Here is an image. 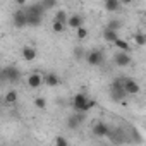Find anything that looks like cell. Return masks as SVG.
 <instances>
[{"label":"cell","instance_id":"1","mask_svg":"<svg viewBox=\"0 0 146 146\" xmlns=\"http://www.w3.org/2000/svg\"><path fill=\"white\" fill-rule=\"evenodd\" d=\"M12 24H14V28H17V29L26 28V11H24V7H23V9H17V11L14 12V16H12Z\"/></svg>","mask_w":146,"mask_h":146},{"label":"cell","instance_id":"2","mask_svg":"<svg viewBox=\"0 0 146 146\" xmlns=\"http://www.w3.org/2000/svg\"><path fill=\"white\" fill-rule=\"evenodd\" d=\"M2 74H4L5 79L11 81V83H17V81L21 79V70H19L16 65H9V67H5Z\"/></svg>","mask_w":146,"mask_h":146},{"label":"cell","instance_id":"3","mask_svg":"<svg viewBox=\"0 0 146 146\" xmlns=\"http://www.w3.org/2000/svg\"><path fill=\"white\" fill-rule=\"evenodd\" d=\"M86 62H88L90 65H93V67H98V65H102V62H103V53H102L100 50H91V52L86 53Z\"/></svg>","mask_w":146,"mask_h":146},{"label":"cell","instance_id":"4","mask_svg":"<svg viewBox=\"0 0 146 146\" xmlns=\"http://www.w3.org/2000/svg\"><path fill=\"white\" fill-rule=\"evenodd\" d=\"M26 83H28V88L38 90V88L43 84V76L40 74V72H31V74L26 78Z\"/></svg>","mask_w":146,"mask_h":146},{"label":"cell","instance_id":"5","mask_svg":"<svg viewBox=\"0 0 146 146\" xmlns=\"http://www.w3.org/2000/svg\"><path fill=\"white\" fill-rule=\"evenodd\" d=\"M122 88H124L125 95H137V93L141 91V86H139L137 81H134V79H125V81H122Z\"/></svg>","mask_w":146,"mask_h":146},{"label":"cell","instance_id":"6","mask_svg":"<svg viewBox=\"0 0 146 146\" xmlns=\"http://www.w3.org/2000/svg\"><path fill=\"white\" fill-rule=\"evenodd\" d=\"M110 96H112V100H113V102H122V100H124L125 91H124V88H122V83H120V81H115V83H113L112 91H110Z\"/></svg>","mask_w":146,"mask_h":146},{"label":"cell","instance_id":"7","mask_svg":"<svg viewBox=\"0 0 146 146\" xmlns=\"http://www.w3.org/2000/svg\"><path fill=\"white\" fill-rule=\"evenodd\" d=\"M21 57H23V60H26V62H33V60H36V57H38V50H36L35 46H31V45H26V46H23V50H21Z\"/></svg>","mask_w":146,"mask_h":146},{"label":"cell","instance_id":"8","mask_svg":"<svg viewBox=\"0 0 146 146\" xmlns=\"http://www.w3.org/2000/svg\"><path fill=\"white\" fill-rule=\"evenodd\" d=\"M91 132H93L96 137H107V136H110V127H108L105 122H96V124L93 125Z\"/></svg>","mask_w":146,"mask_h":146},{"label":"cell","instance_id":"9","mask_svg":"<svg viewBox=\"0 0 146 146\" xmlns=\"http://www.w3.org/2000/svg\"><path fill=\"white\" fill-rule=\"evenodd\" d=\"M86 102H88V96L84 93H78V95H74V98H72V108L76 112H83Z\"/></svg>","mask_w":146,"mask_h":146},{"label":"cell","instance_id":"10","mask_svg":"<svg viewBox=\"0 0 146 146\" xmlns=\"http://www.w3.org/2000/svg\"><path fill=\"white\" fill-rule=\"evenodd\" d=\"M113 60H115V64L119 67H127V65L132 64V58H131L129 52H119V53H115V58Z\"/></svg>","mask_w":146,"mask_h":146},{"label":"cell","instance_id":"11","mask_svg":"<svg viewBox=\"0 0 146 146\" xmlns=\"http://www.w3.org/2000/svg\"><path fill=\"white\" fill-rule=\"evenodd\" d=\"M67 28L70 29H78L79 26H83V17L79 14H72V16H67V23H65Z\"/></svg>","mask_w":146,"mask_h":146},{"label":"cell","instance_id":"12","mask_svg":"<svg viewBox=\"0 0 146 146\" xmlns=\"http://www.w3.org/2000/svg\"><path fill=\"white\" fill-rule=\"evenodd\" d=\"M43 84H46L48 88H55L60 84V78L57 74H53V72H50V74H45L43 76Z\"/></svg>","mask_w":146,"mask_h":146},{"label":"cell","instance_id":"13","mask_svg":"<svg viewBox=\"0 0 146 146\" xmlns=\"http://www.w3.org/2000/svg\"><path fill=\"white\" fill-rule=\"evenodd\" d=\"M26 26H31V28H38V26H41V16H36V14H29V12H26Z\"/></svg>","mask_w":146,"mask_h":146},{"label":"cell","instance_id":"14","mask_svg":"<svg viewBox=\"0 0 146 146\" xmlns=\"http://www.w3.org/2000/svg\"><path fill=\"white\" fill-rule=\"evenodd\" d=\"M17 100H19V95H17L16 90L7 91L5 96H4V103H5V105H14V103H17Z\"/></svg>","mask_w":146,"mask_h":146},{"label":"cell","instance_id":"15","mask_svg":"<svg viewBox=\"0 0 146 146\" xmlns=\"http://www.w3.org/2000/svg\"><path fill=\"white\" fill-rule=\"evenodd\" d=\"M24 11H26V12H29V14H36V16H41V17H43V14L46 12L40 2H38V4H31V5H29L28 9H24Z\"/></svg>","mask_w":146,"mask_h":146},{"label":"cell","instance_id":"16","mask_svg":"<svg viewBox=\"0 0 146 146\" xmlns=\"http://www.w3.org/2000/svg\"><path fill=\"white\" fill-rule=\"evenodd\" d=\"M119 9H120L119 0H105V11L107 12H117Z\"/></svg>","mask_w":146,"mask_h":146},{"label":"cell","instance_id":"17","mask_svg":"<svg viewBox=\"0 0 146 146\" xmlns=\"http://www.w3.org/2000/svg\"><path fill=\"white\" fill-rule=\"evenodd\" d=\"M113 45H115V46H117L120 52H129V50H131V45H129V41H125V40H122V38H115Z\"/></svg>","mask_w":146,"mask_h":146},{"label":"cell","instance_id":"18","mask_svg":"<svg viewBox=\"0 0 146 146\" xmlns=\"http://www.w3.org/2000/svg\"><path fill=\"white\" fill-rule=\"evenodd\" d=\"M103 38H105V41H108V43H113L115 41V38H119V33L117 31H112V29H103Z\"/></svg>","mask_w":146,"mask_h":146},{"label":"cell","instance_id":"19","mask_svg":"<svg viewBox=\"0 0 146 146\" xmlns=\"http://www.w3.org/2000/svg\"><path fill=\"white\" fill-rule=\"evenodd\" d=\"M132 40H134V43L139 46V48H143L144 45H146V35L143 33V31H139V33H136L134 36H132Z\"/></svg>","mask_w":146,"mask_h":146},{"label":"cell","instance_id":"20","mask_svg":"<svg viewBox=\"0 0 146 146\" xmlns=\"http://www.w3.org/2000/svg\"><path fill=\"white\" fill-rule=\"evenodd\" d=\"M52 31H53L55 35H60V33L65 31V24H64V23H58V21L53 19V23H52Z\"/></svg>","mask_w":146,"mask_h":146},{"label":"cell","instance_id":"21","mask_svg":"<svg viewBox=\"0 0 146 146\" xmlns=\"http://www.w3.org/2000/svg\"><path fill=\"white\" fill-rule=\"evenodd\" d=\"M81 120H83V119H79L78 115H72V117H69V119H67V125H69L70 129H76V127L81 124Z\"/></svg>","mask_w":146,"mask_h":146},{"label":"cell","instance_id":"22","mask_svg":"<svg viewBox=\"0 0 146 146\" xmlns=\"http://www.w3.org/2000/svg\"><path fill=\"white\" fill-rule=\"evenodd\" d=\"M55 21H58V23H67V12L64 11V9H58L57 12H55Z\"/></svg>","mask_w":146,"mask_h":146},{"label":"cell","instance_id":"23","mask_svg":"<svg viewBox=\"0 0 146 146\" xmlns=\"http://www.w3.org/2000/svg\"><path fill=\"white\" fill-rule=\"evenodd\" d=\"M76 31V36H78V40H86L88 38V29L84 28V26H79L78 29H74Z\"/></svg>","mask_w":146,"mask_h":146},{"label":"cell","instance_id":"24","mask_svg":"<svg viewBox=\"0 0 146 146\" xmlns=\"http://www.w3.org/2000/svg\"><path fill=\"white\" fill-rule=\"evenodd\" d=\"M35 107H36L38 110H45V108H46V100H45L43 96H36V98H35Z\"/></svg>","mask_w":146,"mask_h":146},{"label":"cell","instance_id":"25","mask_svg":"<svg viewBox=\"0 0 146 146\" xmlns=\"http://www.w3.org/2000/svg\"><path fill=\"white\" fill-rule=\"evenodd\" d=\"M107 29L119 31V29H120V21H117V19H112V21H108V23H107Z\"/></svg>","mask_w":146,"mask_h":146},{"label":"cell","instance_id":"26","mask_svg":"<svg viewBox=\"0 0 146 146\" xmlns=\"http://www.w3.org/2000/svg\"><path fill=\"white\" fill-rule=\"evenodd\" d=\"M40 4L43 5V9H45V11H48V9H53V7L57 5V0H41Z\"/></svg>","mask_w":146,"mask_h":146},{"label":"cell","instance_id":"27","mask_svg":"<svg viewBox=\"0 0 146 146\" xmlns=\"http://www.w3.org/2000/svg\"><path fill=\"white\" fill-rule=\"evenodd\" d=\"M53 144H55V146H67L69 141H67V137H64V136H57V137L53 139Z\"/></svg>","mask_w":146,"mask_h":146},{"label":"cell","instance_id":"28","mask_svg":"<svg viewBox=\"0 0 146 146\" xmlns=\"http://www.w3.org/2000/svg\"><path fill=\"white\" fill-rule=\"evenodd\" d=\"M95 105H96V102H95V100H90V98H88V102H86V105H84V108H83V113L90 112V110H91V108H93Z\"/></svg>","mask_w":146,"mask_h":146},{"label":"cell","instance_id":"29","mask_svg":"<svg viewBox=\"0 0 146 146\" xmlns=\"http://www.w3.org/2000/svg\"><path fill=\"white\" fill-rule=\"evenodd\" d=\"M74 57L81 58V57H83V48H76V52H74Z\"/></svg>","mask_w":146,"mask_h":146},{"label":"cell","instance_id":"30","mask_svg":"<svg viewBox=\"0 0 146 146\" xmlns=\"http://www.w3.org/2000/svg\"><path fill=\"white\" fill-rule=\"evenodd\" d=\"M16 4H17L19 7H24V5H26V0H16Z\"/></svg>","mask_w":146,"mask_h":146},{"label":"cell","instance_id":"31","mask_svg":"<svg viewBox=\"0 0 146 146\" xmlns=\"http://www.w3.org/2000/svg\"><path fill=\"white\" fill-rule=\"evenodd\" d=\"M119 2H120V4H124V5H129V4H132V2H134V0H119Z\"/></svg>","mask_w":146,"mask_h":146}]
</instances>
